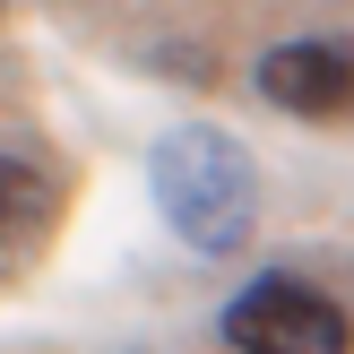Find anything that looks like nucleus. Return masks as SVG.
<instances>
[{
	"label": "nucleus",
	"mask_w": 354,
	"mask_h": 354,
	"mask_svg": "<svg viewBox=\"0 0 354 354\" xmlns=\"http://www.w3.org/2000/svg\"><path fill=\"white\" fill-rule=\"evenodd\" d=\"M251 78H259V95L277 113H303V121H346L354 113V44H337V35L268 44Z\"/></svg>",
	"instance_id": "nucleus-3"
},
{
	"label": "nucleus",
	"mask_w": 354,
	"mask_h": 354,
	"mask_svg": "<svg viewBox=\"0 0 354 354\" xmlns=\"http://www.w3.org/2000/svg\"><path fill=\"white\" fill-rule=\"evenodd\" d=\"M225 354H354V320L303 277H251L225 303Z\"/></svg>",
	"instance_id": "nucleus-2"
},
{
	"label": "nucleus",
	"mask_w": 354,
	"mask_h": 354,
	"mask_svg": "<svg viewBox=\"0 0 354 354\" xmlns=\"http://www.w3.org/2000/svg\"><path fill=\"white\" fill-rule=\"evenodd\" d=\"M147 182H156L165 225H173L199 259L242 251L251 225H259V173H251V156H242L225 130H207V121H182V130L156 138Z\"/></svg>",
	"instance_id": "nucleus-1"
},
{
	"label": "nucleus",
	"mask_w": 354,
	"mask_h": 354,
	"mask_svg": "<svg viewBox=\"0 0 354 354\" xmlns=\"http://www.w3.org/2000/svg\"><path fill=\"white\" fill-rule=\"evenodd\" d=\"M61 207H69V199H61V173H52L44 156L0 147V286H17V277L52 251Z\"/></svg>",
	"instance_id": "nucleus-4"
}]
</instances>
